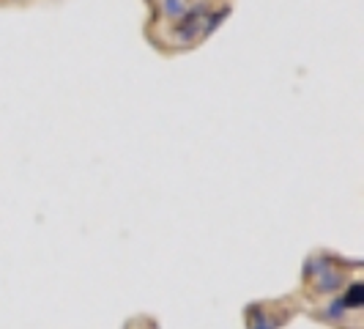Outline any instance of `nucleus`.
I'll return each mask as SVG.
<instances>
[{"label":"nucleus","mask_w":364,"mask_h":329,"mask_svg":"<svg viewBox=\"0 0 364 329\" xmlns=\"http://www.w3.org/2000/svg\"><path fill=\"white\" fill-rule=\"evenodd\" d=\"M189 3L192 0H159V3H154V14H156L159 22L170 25V22H178L186 14Z\"/></svg>","instance_id":"obj_1"},{"label":"nucleus","mask_w":364,"mask_h":329,"mask_svg":"<svg viewBox=\"0 0 364 329\" xmlns=\"http://www.w3.org/2000/svg\"><path fill=\"white\" fill-rule=\"evenodd\" d=\"M228 14H230V3H219V6H214V9H211V14L203 19V25H200L203 38L211 36V33L217 31L219 25H222V22L228 19Z\"/></svg>","instance_id":"obj_2"},{"label":"nucleus","mask_w":364,"mask_h":329,"mask_svg":"<svg viewBox=\"0 0 364 329\" xmlns=\"http://www.w3.org/2000/svg\"><path fill=\"white\" fill-rule=\"evenodd\" d=\"M151 3H159V0H151Z\"/></svg>","instance_id":"obj_3"}]
</instances>
